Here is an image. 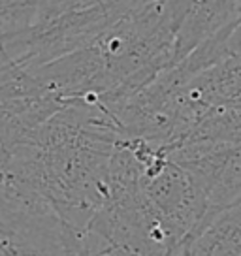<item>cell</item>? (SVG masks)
<instances>
[{"mask_svg": "<svg viewBox=\"0 0 241 256\" xmlns=\"http://www.w3.org/2000/svg\"><path fill=\"white\" fill-rule=\"evenodd\" d=\"M176 28L170 0H151L122 14L88 44L28 74L62 100H113L176 66Z\"/></svg>", "mask_w": 241, "mask_h": 256, "instance_id": "cell-1", "label": "cell"}, {"mask_svg": "<svg viewBox=\"0 0 241 256\" xmlns=\"http://www.w3.org/2000/svg\"><path fill=\"white\" fill-rule=\"evenodd\" d=\"M236 51H241V21L238 23V26L228 34V38L218 46L217 60H220V58H224V56H228V55H232Z\"/></svg>", "mask_w": 241, "mask_h": 256, "instance_id": "cell-4", "label": "cell"}, {"mask_svg": "<svg viewBox=\"0 0 241 256\" xmlns=\"http://www.w3.org/2000/svg\"><path fill=\"white\" fill-rule=\"evenodd\" d=\"M62 104L24 70L0 81V196L8 186V170L17 149Z\"/></svg>", "mask_w": 241, "mask_h": 256, "instance_id": "cell-2", "label": "cell"}, {"mask_svg": "<svg viewBox=\"0 0 241 256\" xmlns=\"http://www.w3.org/2000/svg\"><path fill=\"white\" fill-rule=\"evenodd\" d=\"M194 181L208 208L217 213L241 196V144L198 140L162 145Z\"/></svg>", "mask_w": 241, "mask_h": 256, "instance_id": "cell-3", "label": "cell"}, {"mask_svg": "<svg viewBox=\"0 0 241 256\" xmlns=\"http://www.w3.org/2000/svg\"><path fill=\"white\" fill-rule=\"evenodd\" d=\"M134 4H145V2H151V0H132Z\"/></svg>", "mask_w": 241, "mask_h": 256, "instance_id": "cell-5", "label": "cell"}]
</instances>
